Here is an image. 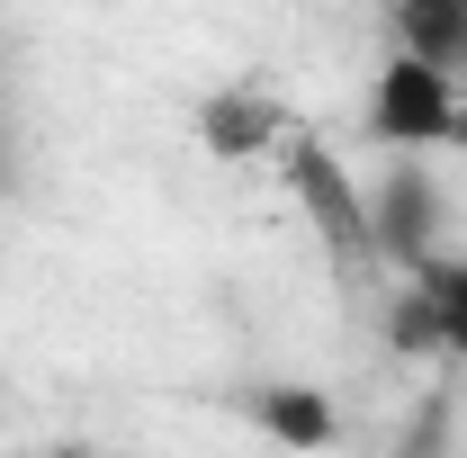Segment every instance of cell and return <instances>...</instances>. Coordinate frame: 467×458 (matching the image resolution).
I'll return each instance as SVG.
<instances>
[{
  "instance_id": "obj_9",
  "label": "cell",
  "mask_w": 467,
  "mask_h": 458,
  "mask_svg": "<svg viewBox=\"0 0 467 458\" xmlns=\"http://www.w3.org/2000/svg\"><path fill=\"white\" fill-rule=\"evenodd\" d=\"M441 432H450V404H422V422H413L405 458H441Z\"/></svg>"
},
{
  "instance_id": "obj_3",
  "label": "cell",
  "mask_w": 467,
  "mask_h": 458,
  "mask_svg": "<svg viewBox=\"0 0 467 458\" xmlns=\"http://www.w3.org/2000/svg\"><path fill=\"white\" fill-rule=\"evenodd\" d=\"M431 225H441V189L422 172H396V180L368 189V243H378L387 261L422 270V261H431Z\"/></svg>"
},
{
  "instance_id": "obj_2",
  "label": "cell",
  "mask_w": 467,
  "mask_h": 458,
  "mask_svg": "<svg viewBox=\"0 0 467 458\" xmlns=\"http://www.w3.org/2000/svg\"><path fill=\"white\" fill-rule=\"evenodd\" d=\"M288 189H296V207L315 216V234H324L333 252H378V243H368V189L342 172L333 144L296 135V144H288Z\"/></svg>"
},
{
  "instance_id": "obj_10",
  "label": "cell",
  "mask_w": 467,
  "mask_h": 458,
  "mask_svg": "<svg viewBox=\"0 0 467 458\" xmlns=\"http://www.w3.org/2000/svg\"><path fill=\"white\" fill-rule=\"evenodd\" d=\"M55 458H90V450H55Z\"/></svg>"
},
{
  "instance_id": "obj_4",
  "label": "cell",
  "mask_w": 467,
  "mask_h": 458,
  "mask_svg": "<svg viewBox=\"0 0 467 458\" xmlns=\"http://www.w3.org/2000/svg\"><path fill=\"white\" fill-rule=\"evenodd\" d=\"M198 144L216 162H252V153L288 144V117H279V99H261V90H216V99H198Z\"/></svg>"
},
{
  "instance_id": "obj_1",
  "label": "cell",
  "mask_w": 467,
  "mask_h": 458,
  "mask_svg": "<svg viewBox=\"0 0 467 458\" xmlns=\"http://www.w3.org/2000/svg\"><path fill=\"white\" fill-rule=\"evenodd\" d=\"M368 126H378V144H396V153L459 144V135H467L459 81L431 72V63H413V55H387V63H378V90H368Z\"/></svg>"
},
{
  "instance_id": "obj_7",
  "label": "cell",
  "mask_w": 467,
  "mask_h": 458,
  "mask_svg": "<svg viewBox=\"0 0 467 458\" xmlns=\"http://www.w3.org/2000/svg\"><path fill=\"white\" fill-rule=\"evenodd\" d=\"M413 287L431 297V315H441V342L467 359V261H422V270H413Z\"/></svg>"
},
{
  "instance_id": "obj_5",
  "label": "cell",
  "mask_w": 467,
  "mask_h": 458,
  "mask_svg": "<svg viewBox=\"0 0 467 458\" xmlns=\"http://www.w3.org/2000/svg\"><path fill=\"white\" fill-rule=\"evenodd\" d=\"M396 55L431 72H467V0H396Z\"/></svg>"
},
{
  "instance_id": "obj_6",
  "label": "cell",
  "mask_w": 467,
  "mask_h": 458,
  "mask_svg": "<svg viewBox=\"0 0 467 458\" xmlns=\"http://www.w3.org/2000/svg\"><path fill=\"white\" fill-rule=\"evenodd\" d=\"M252 422H261L279 450H333V441H342V413H333L324 387H261V396H252Z\"/></svg>"
},
{
  "instance_id": "obj_8",
  "label": "cell",
  "mask_w": 467,
  "mask_h": 458,
  "mask_svg": "<svg viewBox=\"0 0 467 458\" xmlns=\"http://www.w3.org/2000/svg\"><path fill=\"white\" fill-rule=\"evenodd\" d=\"M396 350H405V359H422V350H450V342H441V315H431V297H422V287L396 306Z\"/></svg>"
}]
</instances>
